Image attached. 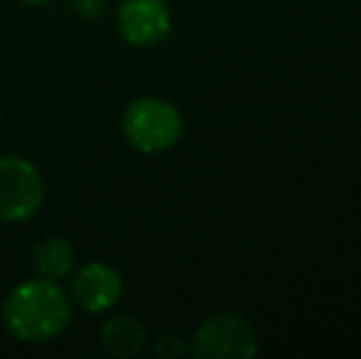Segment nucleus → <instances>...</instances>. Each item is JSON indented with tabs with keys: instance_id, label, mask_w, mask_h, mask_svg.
I'll list each match as a JSON object with an SVG mask.
<instances>
[{
	"instance_id": "obj_1",
	"label": "nucleus",
	"mask_w": 361,
	"mask_h": 359,
	"mask_svg": "<svg viewBox=\"0 0 361 359\" xmlns=\"http://www.w3.org/2000/svg\"><path fill=\"white\" fill-rule=\"evenodd\" d=\"M72 300L57 281L32 278L10 293L5 303V325L23 342H47L67 330Z\"/></svg>"
},
{
	"instance_id": "obj_2",
	"label": "nucleus",
	"mask_w": 361,
	"mask_h": 359,
	"mask_svg": "<svg viewBox=\"0 0 361 359\" xmlns=\"http://www.w3.org/2000/svg\"><path fill=\"white\" fill-rule=\"evenodd\" d=\"M123 133L140 153H162L180 143L182 116L170 101L143 96L126 109Z\"/></svg>"
},
{
	"instance_id": "obj_3",
	"label": "nucleus",
	"mask_w": 361,
	"mask_h": 359,
	"mask_svg": "<svg viewBox=\"0 0 361 359\" xmlns=\"http://www.w3.org/2000/svg\"><path fill=\"white\" fill-rule=\"evenodd\" d=\"M190 352L197 359H253L258 355V337L243 315L214 312L197 327Z\"/></svg>"
},
{
	"instance_id": "obj_4",
	"label": "nucleus",
	"mask_w": 361,
	"mask_h": 359,
	"mask_svg": "<svg viewBox=\"0 0 361 359\" xmlns=\"http://www.w3.org/2000/svg\"><path fill=\"white\" fill-rule=\"evenodd\" d=\"M44 182L30 160L0 158V221H25L42 207Z\"/></svg>"
},
{
	"instance_id": "obj_5",
	"label": "nucleus",
	"mask_w": 361,
	"mask_h": 359,
	"mask_svg": "<svg viewBox=\"0 0 361 359\" xmlns=\"http://www.w3.org/2000/svg\"><path fill=\"white\" fill-rule=\"evenodd\" d=\"M170 23L165 0H123L118 8V30L133 47L160 44L170 32Z\"/></svg>"
},
{
	"instance_id": "obj_6",
	"label": "nucleus",
	"mask_w": 361,
	"mask_h": 359,
	"mask_svg": "<svg viewBox=\"0 0 361 359\" xmlns=\"http://www.w3.org/2000/svg\"><path fill=\"white\" fill-rule=\"evenodd\" d=\"M123 296L121 273L109 264L91 261L81 266L72 278V298L89 312H104Z\"/></svg>"
},
{
	"instance_id": "obj_7",
	"label": "nucleus",
	"mask_w": 361,
	"mask_h": 359,
	"mask_svg": "<svg viewBox=\"0 0 361 359\" xmlns=\"http://www.w3.org/2000/svg\"><path fill=\"white\" fill-rule=\"evenodd\" d=\"M101 347L116 359H128L143 352L147 342V332L135 317L130 315H118L104 322L99 332Z\"/></svg>"
},
{
	"instance_id": "obj_8",
	"label": "nucleus",
	"mask_w": 361,
	"mask_h": 359,
	"mask_svg": "<svg viewBox=\"0 0 361 359\" xmlns=\"http://www.w3.org/2000/svg\"><path fill=\"white\" fill-rule=\"evenodd\" d=\"M74 246L62 236H49L35 249V269L47 281H62L74 269Z\"/></svg>"
},
{
	"instance_id": "obj_9",
	"label": "nucleus",
	"mask_w": 361,
	"mask_h": 359,
	"mask_svg": "<svg viewBox=\"0 0 361 359\" xmlns=\"http://www.w3.org/2000/svg\"><path fill=\"white\" fill-rule=\"evenodd\" d=\"M185 340H182L180 335H175V332H167V335H162L160 340L155 342V352L160 355L162 359H177L185 355Z\"/></svg>"
},
{
	"instance_id": "obj_10",
	"label": "nucleus",
	"mask_w": 361,
	"mask_h": 359,
	"mask_svg": "<svg viewBox=\"0 0 361 359\" xmlns=\"http://www.w3.org/2000/svg\"><path fill=\"white\" fill-rule=\"evenodd\" d=\"M72 10L84 20H96L106 8V0H69Z\"/></svg>"
},
{
	"instance_id": "obj_11",
	"label": "nucleus",
	"mask_w": 361,
	"mask_h": 359,
	"mask_svg": "<svg viewBox=\"0 0 361 359\" xmlns=\"http://www.w3.org/2000/svg\"><path fill=\"white\" fill-rule=\"evenodd\" d=\"M25 3H30V5H42V3H49V0H25Z\"/></svg>"
}]
</instances>
